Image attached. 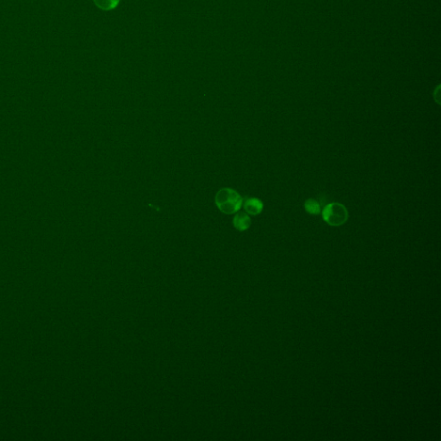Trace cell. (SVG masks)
<instances>
[{"label": "cell", "mask_w": 441, "mask_h": 441, "mask_svg": "<svg viewBox=\"0 0 441 441\" xmlns=\"http://www.w3.org/2000/svg\"><path fill=\"white\" fill-rule=\"evenodd\" d=\"M323 220L333 227L345 224L348 219V211L345 206L339 203L327 204L322 210Z\"/></svg>", "instance_id": "cell-2"}, {"label": "cell", "mask_w": 441, "mask_h": 441, "mask_svg": "<svg viewBox=\"0 0 441 441\" xmlns=\"http://www.w3.org/2000/svg\"><path fill=\"white\" fill-rule=\"evenodd\" d=\"M263 208V203L258 198H248L244 204V209L247 211V213L250 214L252 216H257L261 213Z\"/></svg>", "instance_id": "cell-3"}, {"label": "cell", "mask_w": 441, "mask_h": 441, "mask_svg": "<svg viewBox=\"0 0 441 441\" xmlns=\"http://www.w3.org/2000/svg\"><path fill=\"white\" fill-rule=\"evenodd\" d=\"M243 204L240 195L232 189H221L216 196V204L221 212L225 214L236 213Z\"/></svg>", "instance_id": "cell-1"}, {"label": "cell", "mask_w": 441, "mask_h": 441, "mask_svg": "<svg viewBox=\"0 0 441 441\" xmlns=\"http://www.w3.org/2000/svg\"><path fill=\"white\" fill-rule=\"evenodd\" d=\"M233 224L237 230L245 231L250 227L251 219L247 214L243 213V212L236 214V217H234V219H233Z\"/></svg>", "instance_id": "cell-4"}, {"label": "cell", "mask_w": 441, "mask_h": 441, "mask_svg": "<svg viewBox=\"0 0 441 441\" xmlns=\"http://www.w3.org/2000/svg\"><path fill=\"white\" fill-rule=\"evenodd\" d=\"M121 0H93L97 7L103 11H112L118 7Z\"/></svg>", "instance_id": "cell-5"}, {"label": "cell", "mask_w": 441, "mask_h": 441, "mask_svg": "<svg viewBox=\"0 0 441 441\" xmlns=\"http://www.w3.org/2000/svg\"><path fill=\"white\" fill-rule=\"evenodd\" d=\"M305 208L308 213L311 215H318L321 212V206L315 199H308L305 202Z\"/></svg>", "instance_id": "cell-6"}]
</instances>
